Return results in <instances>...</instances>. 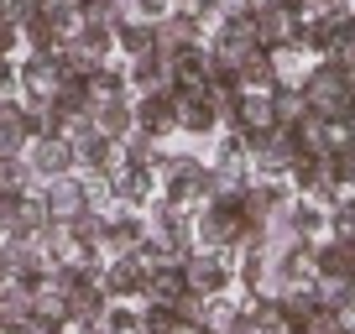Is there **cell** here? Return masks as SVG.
I'll return each instance as SVG.
<instances>
[{
  "label": "cell",
  "mask_w": 355,
  "mask_h": 334,
  "mask_svg": "<svg viewBox=\"0 0 355 334\" xmlns=\"http://www.w3.org/2000/svg\"><path fill=\"white\" fill-rule=\"evenodd\" d=\"M0 282H11V267H6V245H0Z\"/></svg>",
  "instance_id": "cell-52"
},
{
  "label": "cell",
  "mask_w": 355,
  "mask_h": 334,
  "mask_svg": "<svg viewBox=\"0 0 355 334\" xmlns=\"http://www.w3.org/2000/svg\"><path fill=\"white\" fill-rule=\"evenodd\" d=\"M58 47H63V32L53 26V16L37 11L32 21L21 26V53H58Z\"/></svg>",
  "instance_id": "cell-32"
},
{
  "label": "cell",
  "mask_w": 355,
  "mask_h": 334,
  "mask_svg": "<svg viewBox=\"0 0 355 334\" xmlns=\"http://www.w3.org/2000/svg\"><path fill=\"white\" fill-rule=\"evenodd\" d=\"M63 78L68 73L58 53H21L16 58V100H53Z\"/></svg>",
  "instance_id": "cell-4"
},
{
  "label": "cell",
  "mask_w": 355,
  "mask_h": 334,
  "mask_svg": "<svg viewBox=\"0 0 355 334\" xmlns=\"http://www.w3.org/2000/svg\"><path fill=\"white\" fill-rule=\"evenodd\" d=\"M100 282H105L110 298H141V292H146V267H141L136 251H131V256H105Z\"/></svg>",
  "instance_id": "cell-14"
},
{
  "label": "cell",
  "mask_w": 355,
  "mask_h": 334,
  "mask_svg": "<svg viewBox=\"0 0 355 334\" xmlns=\"http://www.w3.org/2000/svg\"><path fill=\"white\" fill-rule=\"evenodd\" d=\"M345 261H350V277H355V240H345Z\"/></svg>",
  "instance_id": "cell-50"
},
{
  "label": "cell",
  "mask_w": 355,
  "mask_h": 334,
  "mask_svg": "<svg viewBox=\"0 0 355 334\" xmlns=\"http://www.w3.org/2000/svg\"><path fill=\"white\" fill-rule=\"evenodd\" d=\"M157 47V26L141 21V16H125V21H115V53L131 63V58H146Z\"/></svg>",
  "instance_id": "cell-21"
},
{
  "label": "cell",
  "mask_w": 355,
  "mask_h": 334,
  "mask_svg": "<svg viewBox=\"0 0 355 334\" xmlns=\"http://www.w3.org/2000/svg\"><path fill=\"white\" fill-rule=\"evenodd\" d=\"M189 292V277H183V261H167V267H146V292L141 298H152V303H173L178 308V298Z\"/></svg>",
  "instance_id": "cell-20"
},
{
  "label": "cell",
  "mask_w": 355,
  "mask_h": 334,
  "mask_svg": "<svg viewBox=\"0 0 355 334\" xmlns=\"http://www.w3.org/2000/svg\"><path fill=\"white\" fill-rule=\"evenodd\" d=\"M309 63H313V58L303 53V47H293V42L272 47V68H277V84H303V73H309Z\"/></svg>",
  "instance_id": "cell-33"
},
{
  "label": "cell",
  "mask_w": 355,
  "mask_h": 334,
  "mask_svg": "<svg viewBox=\"0 0 355 334\" xmlns=\"http://www.w3.org/2000/svg\"><path fill=\"white\" fill-rule=\"evenodd\" d=\"M94 125H100V136H131L136 131V100L131 94H115V100H94Z\"/></svg>",
  "instance_id": "cell-19"
},
{
  "label": "cell",
  "mask_w": 355,
  "mask_h": 334,
  "mask_svg": "<svg viewBox=\"0 0 355 334\" xmlns=\"http://www.w3.org/2000/svg\"><path fill=\"white\" fill-rule=\"evenodd\" d=\"M32 146V131H26V105L16 100H0V157H26Z\"/></svg>",
  "instance_id": "cell-18"
},
{
  "label": "cell",
  "mask_w": 355,
  "mask_h": 334,
  "mask_svg": "<svg viewBox=\"0 0 355 334\" xmlns=\"http://www.w3.org/2000/svg\"><path fill=\"white\" fill-rule=\"evenodd\" d=\"M63 303H68V329H84V324H105L115 298L105 292V282H78Z\"/></svg>",
  "instance_id": "cell-15"
},
{
  "label": "cell",
  "mask_w": 355,
  "mask_h": 334,
  "mask_svg": "<svg viewBox=\"0 0 355 334\" xmlns=\"http://www.w3.org/2000/svg\"><path fill=\"white\" fill-rule=\"evenodd\" d=\"M105 329L110 334H146L141 329V298H115L105 313Z\"/></svg>",
  "instance_id": "cell-34"
},
{
  "label": "cell",
  "mask_w": 355,
  "mask_h": 334,
  "mask_svg": "<svg viewBox=\"0 0 355 334\" xmlns=\"http://www.w3.org/2000/svg\"><path fill=\"white\" fill-rule=\"evenodd\" d=\"M178 131L183 136H220V94L199 89L189 100H178Z\"/></svg>",
  "instance_id": "cell-13"
},
{
  "label": "cell",
  "mask_w": 355,
  "mask_h": 334,
  "mask_svg": "<svg viewBox=\"0 0 355 334\" xmlns=\"http://www.w3.org/2000/svg\"><path fill=\"white\" fill-rule=\"evenodd\" d=\"M209 73H214V58H209V47H183L178 58H167V89L178 94V100H189V94H199V89H209Z\"/></svg>",
  "instance_id": "cell-5"
},
{
  "label": "cell",
  "mask_w": 355,
  "mask_h": 334,
  "mask_svg": "<svg viewBox=\"0 0 355 334\" xmlns=\"http://www.w3.org/2000/svg\"><path fill=\"white\" fill-rule=\"evenodd\" d=\"M125 141V157H131L136 167H157V157L167 152L162 141H157V136H146V131H131V136H121Z\"/></svg>",
  "instance_id": "cell-36"
},
{
  "label": "cell",
  "mask_w": 355,
  "mask_h": 334,
  "mask_svg": "<svg viewBox=\"0 0 355 334\" xmlns=\"http://www.w3.org/2000/svg\"><path fill=\"white\" fill-rule=\"evenodd\" d=\"M26 167H32V178L47 183L58 178V173H78V152L68 136H37L32 146H26Z\"/></svg>",
  "instance_id": "cell-7"
},
{
  "label": "cell",
  "mask_w": 355,
  "mask_h": 334,
  "mask_svg": "<svg viewBox=\"0 0 355 334\" xmlns=\"http://www.w3.org/2000/svg\"><path fill=\"white\" fill-rule=\"evenodd\" d=\"M298 334H345V319L334 308H319V313H309V319L298 324Z\"/></svg>",
  "instance_id": "cell-41"
},
{
  "label": "cell",
  "mask_w": 355,
  "mask_h": 334,
  "mask_svg": "<svg viewBox=\"0 0 355 334\" xmlns=\"http://www.w3.org/2000/svg\"><path fill=\"white\" fill-rule=\"evenodd\" d=\"M178 324V308L173 303H152V298H141V329L146 334H167Z\"/></svg>",
  "instance_id": "cell-38"
},
{
  "label": "cell",
  "mask_w": 355,
  "mask_h": 334,
  "mask_svg": "<svg viewBox=\"0 0 355 334\" xmlns=\"http://www.w3.org/2000/svg\"><path fill=\"white\" fill-rule=\"evenodd\" d=\"M53 105L73 121V115H94V89H89V78H63L53 94Z\"/></svg>",
  "instance_id": "cell-31"
},
{
  "label": "cell",
  "mask_w": 355,
  "mask_h": 334,
  "mask_svg": "<svg viewBox=\"0 0 355 334\" xmlns=\"http://www.w3.org/2000/svg\"><path fill=\"white\" fill-rule=\"evenodd\" d=\"M261 47V32H256V16L241 11V16H220V32L209 37V53L220 58V63H241L245 53H256Z\"/></svg>",
  "instance_id": "cell-6"
},
{
  "label": "cell",
  "mask_w": 355,
  "mask_h": 334,
  "mask_svg": "<svg viewBox=\"0 0 355 334\" xmlns=\"http://www.w3.org/2000/svg\"><path fill=\"white\" fill-rule=\"evenodd\" d=\"M329 235L334 240H355V193H340V204L329 209Z\"/></svg>",
  "instance_id": "cell-39"
},
{
  "label": "cell",
  "mask_w": 355,
  "mask_h": 334,
  "mask_svg": "<svg viewBox=\"0 0 355 334\" xmlns=\"http://www.w3.org/2000/svg\"><path fill=\"white\" fill-rule=\"evenodd\" d=\"M37 11H42L37 0H0V21H6V26H16V32H21V26L32 21Z\"/></svg>",
  "instance_id": "cell-42"
},
{
  "label": "cell",
  "mask_w": 355,
  "mask_h": 334,
  "mask_svg": "<svg viewBox=\"0 0 355 334\" xmlns=\"http://www.w3.org/2000/svg\"><path fill=\"white\" fill-rule=\"evenodd\" d=\"M136 131L157 136H178V94L173 89H152V94H136Z\"/></svg>",
  "instance_id": "cell-8"
},
{
  "label": "cell",
  "mask_w": 355,
  "mask_h": 334,
  "mask_svg": "<svg viewBox=\"0 0 355 334\" xmlns=\"http://www.w3.org/2000/svg\"><path fill=\"white\" fill-rule=\"evenodd\" d=\"M21 334H68L63 319H47V313H26L21 319Z\"/></svg>",
  "instance_id": "cell-44"
},
{
  "label": "cell",
  "mask_w": 355,
  "mask_h": 334,
  "mask_svg": "<svg viewBox=\"0 0 355 334\" xmlns=\"http://www.w3.org/2000/svg\"><path fill=\"white\" fill-rule=\"evenodd\" d=\"M141 235H146V209H121V204H110V225H105L100 251L105 256H131L136 245H141Z\"/></svg>",
  "instance_id": "cell-11"
},
{
  "label": "cell",
  "mask_w": 355,
  "mask_h": 334,
  "mask_svg": "<svg viewBox=\"0 0 355 334\" xmlns=\"http://www.w3.org/2000/svg\"><path fill=\"white\" fill-rule=\"evenodd\" d=\"M256 32H261V47L272 53V47H282V42H293L298 37V26H303V16L293 11V6H282V0H261L256 6Z\"/></svg>",
  "instance_id": "cell-12"
},
{
  "label": "cell",
  "mask_w": 355,
  "mask_h": 334,
  "mask_svg": "<svg viewBox=\"0 0 355 334\" xmlns=\"http://www.w3.org/2000/svg\"><path fill=\"white\" fill-rule=\"evenodd\" d=\"M136 256H141V267H167V261H183L189 251H183L173 235H162V230H152V225H146L141 245H136Z\"/></svg>",
  "instance_id": "cell-26"
},
{
  "label": "cell",
  "mask_w": 355,
  "mask_h": 334,
  "mask_svg": "<svg viewBox=\"0 0 355 334\" xmlns=\"http://www.w3.org/2000/svg\"><path fill=\"white\" fill-rule=\"evenodd\" d=\"M162 193V183H157V173L152 167H136V162H125L121 173L110 178V204H121V209H146V204Z\"/></svg>",
  "instance_id": "cell-10"
},
{
  "label": "cell",
  "mask_w": 355,
  "mask_h": 334,
  "mask_svg": "<svg viewBox=\"0 0 355 334\" xmlns=\"http://www.w3.org/2000/svg\"><path fill=\"white\" fill-rule=\"evenodd\" d=\"M42 199H47L53 225H68L78 209H89V183H84V173H58V178H47V183H42Z\"/></svg>",
  "instance_id": "cell-9"
},
{
  "label": "cell",
  "mask_w": 355,
  "mask_h": 334,
  "mask_svg": "<svg viewBox=\"0 0 355 334\" xmlns=\"http://www.w3.org/2000/svg\"><path fill=\"white\" fill-rule=\"evenodd\" d=\"M16 94V58H0V100Z\"/></svg>",
  "instance_id": "cell-46"
},
{
  "label": "cell",
  "mask_w": 355,
  "mask_h": 334,
  "mask_svg": "<svg viewBox=\"0 0 355 334\" xmlns=\"http://www.w3.org/2000/svg\"><path fill=\"white\" fill-rule=\"evenodd\" d=\"M131 16H141V21H162V16H173V0H131Z\"/></svg>",
  "instance_id": "cell-43"
},
{
  "label": "cell",
  "mask_w": 355,
  "mask_h": 334,
  "mask_svg": "<svg viewBox=\"0 0 355 334\" xmlns=\"http://www.w3.org/2000/svg\"><path fill=\"white\" fill-rule=\"evenodd\" d=\"M105 225H110V204H89V209H78L73 220L63 225V235L73 245H100L105 240Z\"/></svg>",
  "instance_id": "cell-23"
},
{
  "label": "cell",
  "mask_w": 355,
  "mask_h": 334,
  "mask_svg": "<svg viewBox=\"0 0 355 334\" xmlns=\"http://www.w3.org/2000/svg\"><path fill=\"white\" fill-rule=\"evenodd\" d=\"M277 308L288 313L293 324H303L309 313H319L324 303H319V288H313V282H298V288H277Z\"/></svg>",
  "instance_id": "cell-28"
},
{
  "label": "cell",
  "mask_w": 355,
  "mask_h": 334,
  "mask_svg": "<svg viewBox=\"0 0 355 334\" xmlns=\"http://www.w3.org/2000/svg\"><path fill=\"white\" fill-rule=\"evenodd\" d=\"M329 167H334V178H340V188L355 193V136L340 146V152H329Z\"/></svg>",
  "instance_id": "cell-40"
},
{
  "label": "cell",
  "mask_w": 355,
  "mask_h": 334,
  "mask_svg": "<svg viewBox=\"0 0 355 334\" xmlns=\"http://www.w3.org/2000/svg\"><path fill=\"white\" fill-rule=\"evenodd\" d=\"M21 105H26V131H32V141L37 136H63L68 115L58 110L53 100H21Z\"/></svg>",
  "instance_id": "cell-30"
},
{
  "label": "cell",
  "mask_w": 355,
  "mask_h": 334,
  "mask_svg": "<svg viewBox=\"0 0 355 334\" xmlns=\"http://www.w3.org/2000/svg\"><path fill=\"white\" fill-rule=\"evenodd\" d=\"M78 6H84V11H100V6H115V0H78Z\"/></svg>",
  "instance_id": "cell-51"
},
{
  "label": "cell",
  "mask_w": 355,
  "mask_h": 334,
  "mask_svg": "<svg viewBox=\"0 0 355 334\" xmlns=\"http://www.w3.org/2000/svg\"><path fill=\"white\" fill-rule=\"evenodd\" d=\"M183 277H189V292H204V298L235 292V251H199L193 245L183 256Z\"/></svg>",
  "instance_id": "cell-3"
},
{
  "label": "cell",
  "mask_w": 355,
  "mask_h": 334,
  "mask_svg": "<svg viewBox=\"0 0 355 334\" xmlns=\"http://www.w3.org/2000/svg\"><path fill=\"white\" fill-rule=\"evenodd\" d=\"M245 230H251V220L241 214V204H199L193 209V240H199V251H235V245L245 240Z\"/></svg>",
  "instance_id": "cell-2"
},
{
  "label": "cell",
  "mask_w": 355,
  "mask_h": 334,
  "mask_svg": "<svg viewBox=\"0 0 355 334\" xmlns=\"http://www.w3.org/2000/svg\"><path fill=\"white\" fill-rule=\"evenodd\" d=\"M42 11H63V6H78V0H37Z\"/></svg>",
  "instance_id": "cell-48"
},
{
  "label": "cell",
  "mask_w": 355,
  "mask_h": 334,
  "mask_svg": "<svg viewBox=\"0 0 355 334\" xmlns=\"http://www.w3.org/2000/svg\"><path fill=\"white\" fill-rule=\"evenodd\" d=\"M68 334H110L105 324H84V329H68Z\"/></svg>",
  "instance_id": "cell-49"
},
{
  "label": "cell",
  "mask_w": 355,
  "mask_h": 334,
  "mask_svg": "<svg viewBox=\"0 0 355 334\" xmlns=\"http://www.w3.org/2000/svg\"><path fill=\"white\" fill-rule=\"evenodd\" d=\"M125 73H131V100L136 94H152V89H167V58H157V53L131 58Z\"/></svg>",
  "instance_id": "cell-25"
},
{
  "label": "cell",
  "mask_w": 355,
  "mask_h": 334,
  "mask_svg": "<svg viewBox=\"0 0 355 334\" xmlns=\"http://www.w3.org/2000/svg\"><path fill=\"white\" fill-rule=\"evenodd\" d=\"M209 167L220 173V178H251V146H245V136H235V131H220L214 136V157H209Z\"/></svg>",
  "instance_id": "cell-17"
},
{
  "label": "cell",
  "mask_w": 355,
  "mask_h": 334,
  "mask_svg": "<svg viewBox=\"0 0 355 334\" xmlns=\"http://www.w3.org/2000/svg\"><path fill=\"white\" fill-rule=\"evenodd\" d=\"M0 334H21V324H0Z\"/></svg>",
  "instance_id": "cell-53"
},
{
  "label": "cell",
  "mask_w": 355,
  "mask_h": 334,
  "mask_svg": "<svg viewBox=\"0 0 355 334\" xmlns=\"http://www.w3.org/2000/svg\"><path fill=\"white\" fill-rule=\"evenodd\" d=\"M0 58H21V32L0 21Z\"/></svg>",
  "instance_id": "cell-45"
},
{
  "label": "cell",
  "mask_w": 355,
  "mask_h": 334,
  "mask_svg": "<svg viewBox=\"0 0 355 334\" xmlns=\"http://www.w3.org/2000/svg\"><path fill=\"white\" fill-rule=\"evenodd\" d=\"M32 167H26V157H0V199H16L21 188H32Z\"/></svg>",
  "instance_id": "cell-35"
},
{
  "label": "cell",
  "mask_w": 355,
  "mask_h": 334,
  "mask_svg": "<svg viewBox=\"0 0 355 334\" xmlns=\"http://www.w3.org/2000/svg\"><path fill=\"white\" fill-rule=\"evenodd\" d=\"M26 313H32V282L26 277L0 282V324H21Z\"/></svg>",
  "instance_id": "cell-29"
},
{
  "label": "cell",
  "mask_w": 355,
  "mask_h": 334,
  "mask_svg": "<svg viewBox=\"0 0 355 334\" xmlns=\"http://www.w3.org/2000/svg\"><path fill=\"white\" fill-rule=\"evenodd\" d=\"M199 42H204V26L193 21V16L173 11V16H162V21H157V47H152V53H157V58H178L183 47H199ZM204 47H209V42H204Z\"/></svg>",
  "instance_id": "cell-16"
},
{
  "label": "cell",
  "mask_w": 355,
  "mask_h": 334,
  "mask_svg": "<svg viewBox=\"0 0 355 334\" xmlns=\"http://www.w3.org/2000/svg\"><path fill=\"white\" fill-rule=\"evenodd\" d=\"M152 173H157V183H162V193L173 204H204V199H209L214 167L204 162L199 152H162Z\"/></svg>",
  "instance_id": "cell-1"
},
{
  "label": "cell",
  "mask_w": 355,
  "mask_h": 334,
  "mask_svg": "<svg viewBox=\"0 0 355 334\" xmlns=\"http://www.w3.org/2000/svg\"><path fill=\"white\" fill-rule=\"evenodd\" d=\"M167 334H209V329H204V324H189V319H178V324H173Z\"/></svg>",
  "instance_id": "cell-47"
},
{
  "label": "cell",
  "mask_w": 355,
  "mask_h": 334,
  "mask_svg": "<svg viewBox=\"0 0 355 334\" xmlns=\"http://www.w3.org/2000/svg\"><path fill=\"white\" fill-rule=\"evenodd\" d=\"M288 230L303 235V240H319V235H329V209L298 193V199L288 204Z\"/></svg>",
  "instance_id": "cell-22"
},
{
  "label": "cell",
  "mask_w": 355,
  "mask_h": 334,
  "mask_svg": "<svg viewBox=\"0 0 355 334\" xmlns=\"http://www.w3.org/2000/svg\"><path fill=\"white\" fill-rule=\"evenodd\" d=\"M309 94H303V84H277L272 89V121L277 125H303L309 121Z\"/></svg>",
  "instance_id": "cell-24"
},
{
  "label": "cell",
  "mask_w": 355,
  "mask_h": 334,
  "mask_svg": "<svg viewBox=\"0 0 355 334\" xmlns=\"http://www.w3.org/2000/svg\"><path fill=\"white\" fill-rule=\"evenodd\" d=\"M350 21H355V0H350Z\"/></svg>",
  "instance_id": "cell-54"
},
{
  "label": "cell",
  "mask_w": 355,
  "mask_h": 334,
  "mask_svg": "<svg viewBox=\"0 0 355 334\" xmlns=\"http://www.w3.org/2000/svg\"><path fill=\"white\" fill-rule=\"evenodd\" d=\"M241 89H261V94L277 89V68H272V53H266V47H256V53L241 58Z\"/></svg>",
  "instance_id": "cell-27"
},
{
  "label": "cell",
  "mask_w": 355,
  "mask_h": 334,
  "mask_svg": "<svg viewBox=\"0 0 355 334\" xmlns=\"http://www.w3.org/2000/svg\"><path fill=\"white\" fill-rule=\"evenodd\" d=\"M251 324H256V334H298V324H293L288 313L277 308V292H272V298L261 303V313H256Z\"/></svg>",
  "instance_id": "cell-37"
}]
</instances>
